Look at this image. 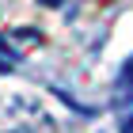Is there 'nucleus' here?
<instances>
[{
  "instance_id": "obj_2",
  "label": "nucleus",
  "mask_w": 133,
  "mask_h": 133,
  "mask_svg": "<svg viewBox=\"0 0 133 133\" xmlns=\"http://www.w3.org/2000/svg\"><path fill=\"white\" fill-rule=\"evenodd\" d=\"M15 65H19V50H15L11 42H4V38H0V69L8 72V69H15Z\"/></svg>"
},
{
  "instance_id": "obj_1",
  "label": "nucleus",
  "mask_w": 133,
  "mask_h": 133,
  "mask_svg": "<svg viewBox=\"0 0 133 133\" xmlns=\"http://www.w3.org/2000/svg\"><path fill=\"white\" fill-rule=\"evenodd\" d=\"M0 133H57V122L38 95L15 91L0 99Z\"/></svg>"
},
{
  "instance_id": "obj_3",
  "label": "nucleus",
  "mask_w": 133,
  "mask_h": 133,
  "mask_svg": "<svg viewBox=\"0 0 133 133\" xmlns=\"http://www.w3.org/2000/svg\"><path fill=\"white\" fill-rule=\"evenodd\" d=\"M122 84H125V88H133V61H129V69H125V76H122Z\"/></svg>"
},
{
  "instance_id": "obj_4",
  "label": "nucleus",
  "mask_w": 133,
  "mask_h": 133,
  "mask_svg": "<svg viewBox=\"0 0 133 133\" xmlns=\"http://www.w3.org/2000/svg\"><path fill=\"white\" fill-rule=\"evenodd\" d=\"M42 4H46V8H61V0H42Z\"/></svg>"
}]
</instances>
